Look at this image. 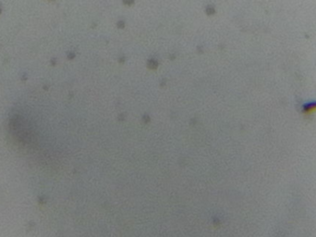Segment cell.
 <instances>
[{"label": "cell", "instance_id": "6da1fadb", "mask_svg": "<svg viewBox=\"0 0 316 237\" xmlns=\"http://www.w3.org/2000/svg\"><path fill=\"white\" fill-rule=\"evenodd\" d=\"M9 127L12 134L16 137L18 142L27 145H31L35 143V134L24 118L16 116L11 118Z\"/></svg>", "mask_w": 316, "mask_h": 237}, {"label": "cell", "instance_id": "3957f363", "mask_svg": "<svg viewBox=\"0 0 316 237\" xmlns=\"http://www.w3.org/2000/svg\"><path fill=\"white\" fill-rule=\"evenodd\" d=\"M207 12L208 13H214V8H213V7H208V8H207Z\"/></svg>", "mask_w": 316, "mask_h": 237}, {"label": "cell", "instance_id": "277c9868", "mask_svg": "<svg viewBox=\"0 0 316 237\" xmlns=\"http://www.w3.org/2000/svg\"><path fill=\"white\" fill-rule=\"evenodd\" d=\"M132 2H133V0H124V3L125 4H129V5L131 4Z\"/></svg>", "mask_w": 316, "mask_h": 237}, {"label": "cell", "instance_id": "7a4b0ae2", "mask_svg": "<svg viewBox=\"0 0 316 237\" xmlns=\"http://www.w3.org/2000/svg\"><path fill=\"white\" fill-rule=\"evenodd\" d=\"M304 113L307 114V115H311V114H313L316 112V103L315 104H310L308 106L305 107L304 108Z\"/></svg>", "mask_w": 316, "mask_h": 237}]
</instances>
